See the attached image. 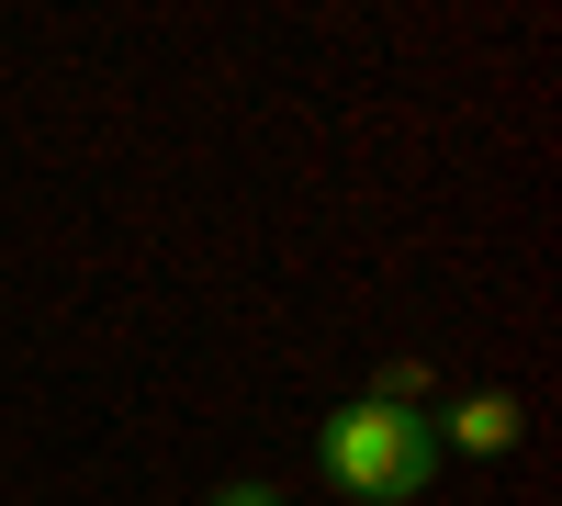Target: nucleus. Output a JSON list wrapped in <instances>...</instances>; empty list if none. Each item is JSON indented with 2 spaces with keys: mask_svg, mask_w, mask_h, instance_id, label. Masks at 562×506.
Returning a JSON list of instances; mask_svg holds the SVG:
<instances>
[{
  "mask_svg": "<svg viewBox=\"0 0 562 506\" xmlns=\"http://www.w3.org/2000/svg\"><path fill=\"white\" fill-rule=\"evenodd\" d=\"M315 473L338 495H360V506H405V495L439 484V439H428V417H405V405L349 394L338 417L315 428Z\"/></svg>",
  "mask_w": 562,
  "mask_h": 506,
  "instance_id": "nucleus-1",
  "label": "nucleus"
},
{
  "mask_svg": "<svg viewBox=\"0 0 562 506\" xmlns=\"http://www.w3.org/2000/svg\"><path fill=\"white\" fill-rule=\"evenodd\" d=\"M428 394H439V372H428V360H383V372H371V405H405V417H416Z\"/></svg>",
  "mask_w": 562,
  "mask_h": 506,
  "instance_id": "nucleus-3",
  "label": "nucleus"
},
{
  "mask_svg": "<svg viewBox=\"0 0 562 506\" xmlns=\"http://www.w3.org/2000/svg\"><path fill=\"white\" fill-rule=\"evenodd\" d=\"M203 506H281V484H214Z\"/></svg>",
  "mask_w": 562,
  "mask_h": 506,
  "instance_id": "nucleus-4",
  "label": "nucleus"
},
{
  "mask_svg": "<svg viewBox=\"0 0 562 506\" xmlns=\"http://www.w3.org/2000/svg\"><path fill=\"white\" fill-rule=\"evenodd\" d=\"M439 439V462H506V450H518V394H450V417L428 428Z\"/></svg>",
  "mask_w": 562,
  "mask_h": 506,
  "instance_id": "nucleus-2",
  "label": "nucleus"
}]
</instances>
